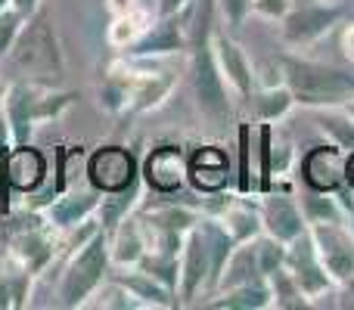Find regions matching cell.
I'll list each match as a JSON object with an SVG mask.
<instances>
[{
  "label": "cell",
  "instance_id": "cell-10",
  "mask_svg": "<svg viewBox=\"0 0 354 310\" xmlns=\"http://www.w3.org/2000/svg\"><path fill=\"white\" fill-rule=\"evenodd\" d=\"M143 189L153 195H177L189 183L187 153L177 143H159L140 158Z\"/></svg>",
  "mask_w": 354,
  "mask_h": 310
},
{
  "label": "cell",
  "instance_id": "cell-26",
  "mask_svg": "<svg viewBox=\"0 0 354 310\" xmlns=\"http://www.w3.org/2000/svg\"><path fill=\"white\" fill-rule=\"evenodd\" d=\"M153 19H156V12L143 10V6L134 12H124V16H112L109 28H106V43H109L112 50H118V53H124V50H131L143 35H147Z\"/></svg>",
  "mask_w": 354,
  "mask_h": 310
},
{
  "label": "cell",
  "instance_id": "cell-25",
  "mask_svg": "<svg viewBox=\"0 0 354 310\" xmlns=\"http://www.w3.org/2000/svg\"><path fill=\"white\" fill-rule=\"evenodd\" d=\"M236 174H233V193L258 195V164H255V128L249 122H239L236 128Z\"/></svg>",
  "mask_w": 354,
  "mask_h": 310
},
{
  "label": "cell",
  "instance_id": "cell-28",
  "mask_svg": "<svg viewBox=\"0 0 354 310\" xmlns=\"http://www.w3.org/2000/svg\"><path fill=\"white\" fill-rule=\"evenodd\" d=\"M299 205L305 211L308 224H339L345 220V208L336 193H320V189H308L299 195Z\"/></svg>",
  "mask_w": 354,
  "mask_h": 310
},
{
  "label": "cell",
  "instance_id": "cell-14",
  "mask_svg": "<svg viewBox=\"0 0 354 310\" xmlns=\"http://www.w3.org/2000/svg\"><path fill=\"white\" fill-rule=\"evenodd\" d=\"M345 158L348 153L336 146V143H317L305 155H299V168L295 174L301 177L308 189H320V193H336L345 186Z\"/></svg>",
  "mask_w": 354,
  "mask_h": 310
},
{
  "label": "cell",
  "instance_id": "cell-19",
  "mask_svg": "<svg viewBox=\"0 0 354 310\" xmlns=\"http://www.w3.org/2000/svg\"><path fill=\"white\" fill-rule=\"evenodd\" d=\"M187 174H189V186L199 195H214V193H227V186L233 183V171H230V155L221 146L208 143V146H196L187 155Z\"/></svg>",
  "mask_w": 354,
  "mask_h": 310
},
{
  "label": "cell",
  "instance_id": "cell-29",
  "mask_svg": "<svg viewBox=\"0 0 354 310\" xmlns=\"http://www.w3.org/2000/svg\"><path fill=\"white\" fill-rule=\"evenodd\" d=\"M78 99V93L72 90H59V87H50L44 81H37V97H35V118L37 124H47V122H56L62 118L72 103Z\"/></svg>",
  "mask_w": 354,
  "mask_h": 310
},
{
  "label": "cell",
  "instance_id": "cell-12",
  "mask_svg": "<svg viewBox=\"0 0 354 310\" xmlns=\"http://www.w3.org/2000/svg\"><path fill=\"white\" fill-rule=\"evenodd\" d=\"M308 230H311L320 264L333 276L336 289L354 280V236L345 226V220H339V224H308Z\"/></svg>",
  "mask_w": 354,
  "mask_h": 310
},
{
  "label": "cell",
  "instance_id": "cell-30",
  "mask_svg": "<svg viewBox=\"0 0 354 310\" xmlns=\"http://www.w3.org/2000/svg\"><path fill=\"white\" fill-rule=\"evenodd\" d=\"M317 112V128L326 134V140L336 143L342 153H351L354 149V122L351 115L336 106V109H314Z\"/></svg>",
  "mask_w": 354,
  "mask_h": 310
},
{
  "label": "cell",
  "instance_id": "cell-46",
  "mask_svg": "<svg viewBox=\"0 0 354 310\" xmlns=\"http://www.w3.org/2000/svg\"><path fill=\"white\" fill-rule=\"evenodd\" d=\"M3 99H6V84H0V112H3Z\"/></svg>",
  "mask_w": 354,
  "mask_h": 310
},
{
  "label": "cell",
  "instance_id": "cell-43",
  "mask_svg": "<svg viewBox=\"0 0 354 310\" xmlns=\"http://www.w3.org/2000/svg\"><path fill=\"white\" fill-rule=\"evenodd\" d=\"M12 10H19L25 19L35 16L37 10H41V0H12Z\"/></svg>",
  "mask_w": 354,
  "mask_h": 310
},
{
  "label": "cell",
  "instance_id": "cell-24",
  "mask_svg": "<svg viewBox=\"0 0 354 310\" xmlns=\"http://www.w3.org/2000/svg\"><path fill=\"white\" fill-rule=\"evenodd\" d=\"M245 103L252 106L255 122H270V124H280L295 109V97L286 87V81H280V84H258Z\"/></svg>",
  "mask_w": 354,
  "mask_h": 310
},
{
  "label": "cell",
  "instance_id": "cell-2",
  "mask_svg": "<svg viewBox=\"0 0 354 310\" xmlns=\"http://www.w3.org/2000/svg\"><path fill=\"white\" fill-rule=\"evenodd\" d=\"M109 270H112L109 233L100 226L87 242H81L78 249L66 251V264H62L59 286H56L59 307H66V310L87 307L91 298L97 295V289L109 280Z\"/></svg>",
  "mask_w": 354,
  "mask_h": 310
},
{
  "label": "cell",
  "instance_id": "cell-18",
  "mask_svg": "<svg viewBox=\"0 0 354 310\" xmlns=\"http://www.w3.org/2000/svg\"><path fill=\"white\" fill-rule=\"evenodd\" d=\"M100 202H103V193H97L93 186H87V189H62V193H56L53 199L41 208L44 224L53 226L56 233H68V230H75L78 224H84V220L97 217Z\"/></svg>",
  "mask_w": 354,
  "mask_h": 310
},
{
  "label": "cell",
  "instance_id": "cell-11",
  "mask_svg": "<svg viewBox=\"0 0 354 310\" xmlns=\"http://www.w3.org/2000/svg\"><path fill=\"white\" fill-rule=\"evenodd\" d=\"M196 298H212V258L208 242L199 224L187 233L180 249V282H177V301L180 307L196 304Z\"/></svg>",
  "mask_w": 354,
  "mask_h": 310
},
{
  "label": "cell",
  "instance_id": "cell-36",
  "mask_svg": "<svg viewBox=\"0 0 354 310\" xmlns=\"http://www.w3.org/2000/svg\"><path fill=\"white\" fill-rule=\"evenodd\" d=\"M218 10L227 22V31H239L252 16V0H218Z\"/></svg>",
  "mask_w": 354,
  "mask_h": 310
},
{
  "label": "cell",
  "instance_id": "cell-1",
  "mask_svg": "<svg viewBox=\"0 0 354 310\" xmlns=\"http://www.w3.org/2000/svg\"><path fill=\"white\" fill-rule=\"evenodd\" d=\"M277 62H280L283 81L295 97V106H301V109H336V106H345L354 97L351 68L308 59V56H299L295 50L283 53Z\"/></svg>",
  "mask_w": 354,
  "mask_h": 310
},
{
  "label": "cell",
  "instance_id": "cell-45",
  "mask_svg": "<svg viewBox=\"0 0 354 310\" xmlns=\"http://www.w3.org/2000/svg\"><path fill=\"white\" fill-rule=\"evenodd\" d=\"M342 109H345V112H348V115H351V122H354V97H351V99H348V103H345V106H342Z\"/></svg>",
  "mask_w": 354,
  "mask_h": 310
},
{
  "label": "cell",
  "instance_id": "cell-38",
  "mask_svg": "<svg viewBox=\"0 0 354 310\" xmlns=\"http://www.w3.org/2000/svg\"><path fill=\"white\" fill-rule=\"evenodd\" d=\"M336 195H339V202H342V208H345V226H348L351 236H354V189L345 183L342 189H336Z\"/></svg>",
  "mask_w": 354,
  "mask_h": 310
},
{
  "label": "cell",
  "instance_id": "cell-8",
  "mask_svg": "<svg viewBox=\"0 0 354 310\" xmlns=\"http://www.w3.org/2000/svg\"><path fill=\"white\" fill-rule=\"evenodd\" d=\"M258 205H261V224L268 236L289 245L308 230L305 211H301L299 199H295V193L289 189L286 180H274V186L268 193L258 195Z\"/></svg>",
  "mask_w": 354,
  "mask_h": 310
},
{
  "label": "cell",
  "instance_id": "cell-40",
  "mask_svg": "<svg viewBox=\"0 0 354 310\" xmlns=\"http://www.w3.org/2000/svg\"><path fill=\"white\" fill-rule=\"evenodd\" d=\"M189 3H193V0H159V3H156V16H171V12L187 10Z\"/></svg>",
  "mask_w": 354,
  "mask_h": 310
},
{
  "label": "cell",
  "instance_id": "cell-17",
  "mask_svg": "<svg viewBox=\"0 0 354 310\" xmlns=\"http://www.w3.org/2000/svg\"><path fill=\"white\" fill-rule=\"evenodd\" d=\"M212 43H214L218 68H221V75H224V81L230 84L233 97L249 99L258 84V75H255V66H252L249 53L243 50V43H239L230 31H221V28H214Z\"/></svg>",
  "mask_w": 354,
  "mask_h": 310
},
{
  "label": "cell",
  "instance_id": "cell-22",
  "mask_svg": "<svg viewBox=\"0 0 354 310\" xmlns=\"http://www.w3.org/2000/svg\"><path fill=\"white\" fill-rule=\"evenodd\" d=\"M124 289L131 292V298L137 301V307H159V310H171V307H180L177 301V292L168 289L165 282H159L156 276H149L147 270L140 267H124L118 273H112Z\"/></svg>",
  "mask_w": 354,
  "mask_h": 310
},
{
  "label": "cell",
  "instance_id": "cell-16",
  "mask_svg": "<svg viewBox=\"0 0 354 310\" xmlns=\"http://www.w3.org/2000/svg\"><path fill=\"white\" fill-rule=\"evenodd\" d=\"M174 87H177V75L171 68L159 66V59H137V75H134V84H131L128 115H143V112L159 109V106L174 93Z\"/></svg>",
  "mask_w": 354,
  "mask_h": 310
},
{
  "label": "cell",
  "instance_id": "cell-21",
  "mask_svg": "<svg viewBox=\"0 0 354 310\" xmlns=\"http://www.w3.org/2000/svg\"><path fill=\"white\" fill-rule=\"evenodd\" d=\"M109 233V258L112 267L124 270V267H137L147 255V233H143V224L137 217V208L131 214H124Z\"/></svg>",
  "mask_w": 354,
  "mask_h": 310
},
{
  "label": "cell",
  "instance_id": "cell-27",
  "mask_svg": "<svg viewBox=\"0 0 354 310\" xmlns=\"http://www.w3.org/2000/svg\"><path fill=\"white\" fill-rule=\"evenodd\" d=\"M261 267H258V251H255V239L252 242H239L233 249V255L227 258V267L221 273V282L214 292L221 289H230V286H243V282H252V280H261Z\"/></svg>",
  "mask_w": 354,
  "mask_h": 310
},
{
  "label": "cell",
  "instance_id": "cell-9",
  "mask_svg": "<svg viewBox=\"0 0 354 310\" xmlns=\"http://www.w3.org/2000/svg\"><path fill=\"white\" fill-rule=\"evenodd\" d=\"M189 16H193V3L171 16H156L147 35L124 50V56H137V59H165L174 53H187L189 50Z\"/></svg>",
  "mask_w": 354,
  "mask_h": 310
},
{
  "label": "cell",
  "instance_id": "cell-5",
  "mask_svg": "<svg viewBox=\"0 0 354 310\" xmlns=\"http://www.w3.org/2000/svg\"><path fill=\"white\" fill-rule=\"evenodd\" d=\"M345 19V10L336 0H311V3H301L286 12L280 19V41L289 50H308L317 41H324L333 28Z\"/></svg>",
  "mask_w": 354,
  "mask_h": 310
},
{
  "label": "cell",
  "instance_id": "cell-23",
  "mask_svg": "<svg viewBox=\"0 0 354 310\" xmlns=\"http://www.w3.org/2000/svg\"><path fill=\"white\" fill-rule=\"evenodd\" d=\"M205 307L214 310H270L274 307V292H270L268 276L261 280L243 282V286H230L214 292L212 298L205 301Z\"/></svg>",
  "mask_w": 354,
  "mask_h": 310
},
{
  "label": "cell",
  "instance_id": "cell-20",
  "mask_svg": "<svg viewBox=\"0 0 354 310\" xmlns=\"http://www.w3.org/2000/svg\"><path fill=\"white\" fill-rule=\"evenodd\" d=\"M35 97H37V81H16L6 84V99H3V118L10 124V137L12 146L31 143L37 130V118H35Z\"/></svg>",
  "mask_w": 354,
  "mask_h": 310
},
{
  "label": "cell",
  "instance_id": "cell-39",
  "mask_svg": "<svg viewBox=\"0 0 354 310\" xmlns=\"http://www.w3.org/2000/svg\"><path fill=\"white\" fill-rule=\"evenodd\" d=\"M103 6H106V12H109V19L112 16H124V12H134V10H140V0H103Z\"/></svg>",
  "mask_w": 354,
  "mask_h": 310
},
{
  "label": "cell",
  "instance_id": "cell-35",
  "mask_svg": "<svg viewBox=\"0 0 354 310\" xmlns=\"http://www.w3.org/2000/svg\"><path fill=\"white\" fill-rule=\"evenodd\" d=\"M22 25H25V16L19 10H12V6L0 10V59L10 56V50H12V43H16Z\"/></svg>",
  "mask_w": 354,
  "mask_h": 310
},
{
  "label": "cell",
  "instance_id": "cell-37",
  "mask_svg": "<svg viewBox=\"0 0 354 310\" xmlns=\"http://www.w3.org/2000/svg\"><path fill=\"white\" fill-rule=\"evenodd\" d=\"M289 10H292V0H252V12L268 22H280Z\"/></svg>",
  "mask_w": 354,
  "mask_h": 310
},
{
  "label": "cell",
  "instance_id": "cell-3",
  "mask_svg": "<svg viewBox=\"0 0 354 310\" xmlns=\"http://www.w3.org/2000/svg\"><path fill=\"white\" fill-rule=\"evenodd\" d=\"M10 59L19 72H25L31 81H44V84L59 81L66 75V56H62L59 37H56V28L47 12L37 10L35 16L25 19L10 50Z\"/></svg>",
  "mask_w": 354,
  "mask_h": 310
},
{
  "label": "cell",
  "instance_id": "cell-15",
  "mask_svg": "<svg viewBox=\"0 0 354 310\" xmlns=\"http://www.w3.org/2000/svg\"><path fill=\"white\" fill-rule=\"evenodd\" d=\"M50 164L47 155L41 149H35L31 143H22V146H10V153L0 158V186L12 189V193H35L47 183Z\"/></svg>",
  "mask_w": 354,
  "mask_h": 310
},
{
  "label": "cell",
  "instance_id": "cell-32",
  "mask_svg": "<svg viewBox=\"0 0 354 310\" xmlns=\"http://www.w3.org/2000/svg\"><path fill=\"white\" fill-rule=\"evenodd\" d=\"M270 282V292H274V307L280 310H299V307H311L308 304V298L301 295V289L295 286L292 273L286 270V264H283L280 270H274V273L268 276Z\"/></svg>",
  "mask_w": 354,
  "mask_h": 310
},
{
  "label": "cell",
  "instance_id": "cell-33",
  "mask_svg": "<svg viewBox=\"0 0 354 310\" xmlns=\"http://www.w3.org/2000/svg\"><path fill=\"white\" fill-rule=\"evenodd\" d=\"M137 267L147 270L149 276H156L159 282H165L168 289L177 292V282H180V255H171V251H147Z\"/></svg>",
  "mask_w": 354,
  "mask_h": 310
},
{
  "label": "cell",
  "instance_id": "cell-4",
  "mask_svg": "<svg viewBox=\"0 0 354 310\" xmlns=\"http://www.w3.org/2000/svg\"><path fill=\"white\" fill-rule=\"evenodd\" d=\"M202 208L183 205V202H165V195H156L147 205H137V217L147 233V251H171L180 255L187 233L199 224Z\"/></svg>",
  "mask_w": 354,
  "mask_h": 310
},
{
  "label": "cell",
  "instance_id": "cell-7",
  "mask_svg": "<svg viewBox=\"0 0 354 310\" xmlns=\"http://www.w3.org/2000/svg\"><path fill=\"white\" fill-rule=\"evenodd\" d=\"M286 270L292 273L295 286L301 289V295L308 298V304H320L324 298H333L336 295V282L326 273V267L320 264L317 249H314L311 230H305L299 239L286 245Z\"/></svg>",
  "mask_w": 354,
  "mask_h": 310
},
{
  "label": "cell",
  "instance_id": "cell-42",
  "mask_svg": "<svg viewBox=\"0 0 354 310\" xmlns=\"http://www.w3.org/2000/svg\"><path fill=\"white\" fill-rule=\"evenodd\" d=\"M336 298H339V307H354V280L336 289Z\"/></svg>",
  "mask_w": 354,
  "mask_h": 310
},
{
  "label": "cell",
  "instance_id": "cell-44",
  "mask_svg": "<svg viewBox=\"0 0 354 310\" xmlns=\"http://www.w3.org/2000/svg\"><path fill=\"white\" fill-rule=\"evenodd\" d=\"M345 183L354 189V149L348 153V158H345Z\"/></svg>",
  "mask_w": 354,
  "mask_h": 310
},
{
  "label": "cell",
  "instance_id": "cell-34",
  "mask_svg": "<svg viewBox=\"0 0 354 310\" xmlns=\"http://www.w3.org/2000/svg\"><path fill=\"white\" fill-rule=\"evenodd\" d=\"M255 251H258V267H261L264 276H270L274 270H280L286 264V242L268 236V233H261L255 239Z\"/></svg>",
  "mask_w": 354,
  "mask_h": 310
},
{
  "label": "cell",
  "instance_id": "cell-41",
  "mask_svg": "<svg viewBox=\"0 0 354 310\" xmlns=\"http://www.w3.org/2000/svg\"><path fill=\"white\" fill-rule=\"evenodd\" d=\"M342 53H345V59L354 62V22H348L342 28Z\"/></svg>",
  "mask_w": 354,
  "mask_h": 310
},
{
  "label": "cell",
  "instance_id": "cell-13",
  "mask_svg": "<svg viewBox=\"0 0 354 310\" xmlns=\"http://www.w3.org/2000/svg\"><path fill=\"white\" fill-rule=\"evenodd\" d=\"M59 249H62L59 236H56L53 226L44 224V214H37L28 226H22V230L10 239V255L16 258L35 280L50 270V264L56 261Z\"/></svg>",
  "mask_w": 354,
  "mask_h": 310
},
{
  "label": "cell",
  "instance_id": "cell-6",
  "mask_svg": "<svg viewBox=\"0 0 354 310\" xmlns=\"http://www.w3.org/2000/svg\"><path fill=\"white\" fill-rule=\"evenodd\" d=\"M84 174H87V183L97 193L103 195L122 193V189H131L134 183H140V158L131 153L128 146L106 143V146L93 149L87 155Z\"/></svg>",
  "mask_w": 354,
  "mask_h": 310
},
{
  "label": "cell",
  "instance_id": "cell-31",
  "mask_svg": "<svg viewBox=\"0 0 354 310\" xmlns=\"http://www.w3.org/2000/svg\"><path fill=\"white\" fill-rule=\"evenodd\" d=\"M299 168V153H295V143L280 124H274V134H270V174L274 180H289V174Z\"/></svg>",
  "mask_w": 354,
  "mask_h": 310
},
{
  "label": "cell",
  "instance_id": "cell-47",
  "mask_svg": "<svg viewBox=\"0 0 354 310\" xmlns=\"http://www.w3.org/2000/svg\"><path fill=\"white\" fill-rule=\"evenodd\" d=\"M6 6H12V0H0V10H6Z\"/></svg>",
  "mask_w": 354,
  "mask_h": 310
}]
</instances>
